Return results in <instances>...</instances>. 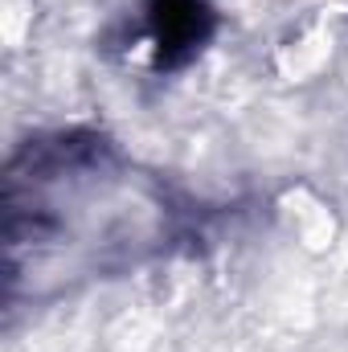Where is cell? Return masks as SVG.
<instances>
[{
	"label": "cell",
	"mask_w": 348,
	"mask_h": 352,
	"mask_svg": "<svg viewBox=\"0 0 348 352\" xmlns=\"http://www.w3.org/2000/svg\"><path fill=\"white\" fill-rule=\"evenodd\" d=\"M152 41L164 66L188 62L213 33V8L205 0H152L148 4Z\"/></svg>",
	"instance_id": "obj_1"
}]
</instances>
